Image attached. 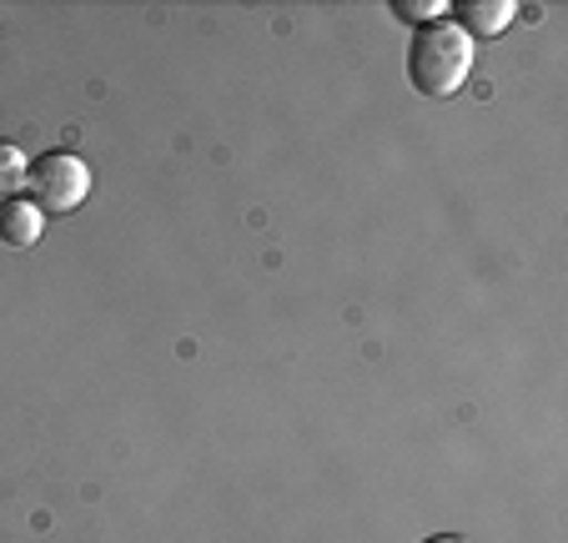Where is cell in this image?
I'll use <instances>...</instances> for the list:
<instances>
[{"instance_id": "cell-6", "label": "cell", "mask_w": 568, "mask_h": 543, "mask_svg": "<svg viewBox=\"0 0 568 543\" xmlns=\"http://www.w3.org/2000/svg\"><path fill=\"white\" fill-rule=\"evenodd\" d=\"M393 11L403 16V21L433 26V21H448V0H393Z\"/></svg>"}, {"instance_id": "cell-7", "label": "cell", "mask_w": 568, "mask_h": 543, "mask_svg": "<svg viewBox=\"0 0 568 543\" xmlns=\"http://www.w3.org/2000/svg\"><path fill=\"white\" fill-rule=\"evenodd\" d=\"M423 543H468V539H458V533H433V539H423Z\"/></svg>"}, {"instance_id": "cell-3", "label": "cell", "mask_w": 568, "mask_h": 543, "mask_svg": "<svg viewBox=\"0 0 568 543\" xmlns=\"http://www.w3.org/2000/svg\"><path fill=\"white\" fill-rule=\"evenodd\" d=\"M518 16L514 0H463L458 11H453V26H458L463 36H483V41H494V36L508 31V21Z\"/></svg>"}, {"instance_id": "cell-1", "label": "cell", "mask_w": 568, "mask_h": 543, "mask_svg": "<svg viewBox=\"0 0 568 543\" xmlns=\"http://www.w3.org/2000/svg\"><path fill=\"white\" fill-rule=\"evenodd\" d=\"M473 71V41L458 31L453 21H433L418 26L408 46V81L418 97L428 101H448Z\"/></svg>"}, {"instance_id": "cell-4", "label": "cell", "mask_w": 568, "mask_h": 543, "mask_svg": "<svg viewBox=\"0 0 568 543\" xmlns=\"http://www.w3.org/2000/svg\"><path fill=\"white\" fill-rule=\"evenodd\" d=\"M45 232V212L26 197H6L0 202V242L6 247H36Z\"/></svg>"}, {"instance_id": "cell-2", "label": "cell", "mask_w": 568, "mask_h": 543, "mask_svg": "<svg viewBox=\"0 0 568 543\" xmlns=\"http://www.w3.org/2000/svg\"><path fill=\"white\" fill-rule=\"evenodd\" d=\"M26 187H31V202L45 217H65L91 197V167L81 157H71V151H45L31 167Z\"/></svg>"}, {"instance_id": "cell-5", "label": "cell", "mask_w": 568, "mask_h": 543, "mask_svg": "<svg viewBox=\"0 0 568 543\" xmlns=\"http://www.w3.org/2000/svg\"><path fill=\"white\" fill-rule=\"evenodd\" d=\"M26 177H31V167H26V151L16 147V141H0V202L21 192Z\"/></svg>"}]
</instances>
